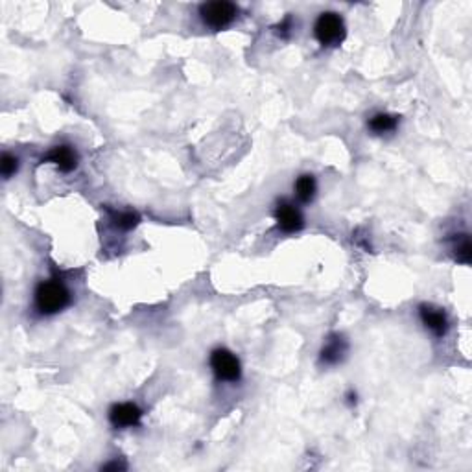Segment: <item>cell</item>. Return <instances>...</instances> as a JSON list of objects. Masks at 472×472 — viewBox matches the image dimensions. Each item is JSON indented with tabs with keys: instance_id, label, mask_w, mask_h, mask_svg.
<instances>
[{
	"instance_id": "5b68a950",
	"label": "cell",
	"mask_w": 472,
	"mask_h": 472,
	"mask_svg": "<svg viewBox=\"0 0 472 472\" xmlns=\"http://www.w3.org/2000/svg\"><path fill=\"white\" fill-rule=\"evenodd\" d=\"M142 412L140 408L133 403H122L115 404L109 410V421L115 428H130V426H137L140 422Z\"/></svg>"
},
{
	"instance_id": "ba28073f",
	"label": "cell",
	"mask_w": 472,
	"mask_h": 472,
	"mask_svg": "<svg viewBox=\"0 0 472 472\" xmlns=\"http://www.w3.org/2000/svg\"><path fill=\"white\" fill-rule=\"evenodd\" d=\"M347 339L339 336V334H332L323 345V349H321V364H327V366L338 364V361H342L343 356L347 354Z\"/></svg>"
},
{
	"instance_id": "7a4b0ae2",
	"label": "cell",
	"mask_w": 472,
	"mask_h": 472,
	"mask_svg": "<svg viewBox=\"0 0 472 472\" xmlns=\"http://www.w3.org/2000/svg\"><path fill=\"white\" fill-rule=\"evenodd\" d=\"M314 33L315 39L323 47H336L345 39V24L338 13L327 11V13H321L320 19L315 21Z\"/></svg>"
},
{
	"instance_id": "2e32d148",
	"label": "cell",
	"mask_w": 472,
	"mask_h": 472,
	"mask_svg": "<svg viewBox=\"0 0 472 472\" xmlns=\"http://www.w3.org/2000/svg\"><path fill=\"white\" fill-rule=\"evenodd\" d=\"M124 468H125L124 463L113 461V463H107V465H103L102 471H124Z\"/></svg>"
},
{
	"instance_id": "277c9868",
	"label": "cell",
	"mask_w": 472,
	"mask_h": 472,
	"mask_svg": "<svg viewBox=\"0 0 472 472\" xmlns=\"http://www.w3.org/2000/svg\"><path fill=\"white\" fill-rule=\"evenodd\" d=\"M210 367H213L214 375L220 380L225 382H236L242 375L240 360L227 349H216L210 354Z\"/></svg>"
},
{
	"instance_id": "4fadbf2b",
	"label": "cell",
	"mask_w": 472,
	"mask_h": 472,
	"mask_svg": "<svg viewBox=\"0 0 472 472\" xmlns=\"http://www.w3.org/2000/svg\"><path fill=\"white\" fill-rule=\"evenodd\" d=\"M17 170H19V159L10 155V153H4V155H2V161H0L2 177H4V179H10Z\"/></svg>"
},
{
	"instance_id": "6da1fadb",
	"label": "cell",
	"mask_w": 472,
	"mask_h": 472,
	"mask_svg": "<svg viewBox=\"0 0 472 472\" xmlns=\"http://www.w3.org/2000/svg\"><path fill=\"white\" fill-rule=\"evenodd\" d=\"M70 293L65 286L57 281L41 283L35 290V306L43 314H57L69 305Z\"/></svg>"
},
{
	"instance_id": "9c48e42d",
	"label": "cell",
	"mask_w": 472,
	"mask_h": 472,
	"mask_svg": "<svg viewBox=\"0 0 472 472\" xmlns=\"http://www.w3.org/2000/svg\"><path fill=\"white\" fill-rule=\"evenodd\" d=\"M419 314H421V320L422 323L426 325V329H430L435 336L443 338L446 330H449V320H446L444 312L437 310L434 306L422 305L421 308H419Z\"/></svg>"
},
{
	"instance_id": "30bf717a",
	"label": "cell",
	"mask_w": 472,
	"mask_h": 472,
	"mask_svg": "<svg viewBox=\"0 0 472 472\" xmlns=\"http://www.w3.org/2000/svg\"><path fill=\"white\" fill-rule=\"evenodd\" d=\"M315 190H318V185H315L314 176L310 174H305L296 181V196L303 203H310L315 196Z\"/></svg>"
},
{
	"instance_id": "8992f818",
	"label": "cell",
	"mask_w": 472,
	"mask_h": 472,
	"mask_svg": "<svg viewBox=\"0 0 472 472\" xmlns=\"http://www.w3.org/2000/svg\"><path fill=\"white\" fill-rule=\"evenodd\" d=\"M275 220H277L281 231L284 232H297L301 231L305 222H303V214L299 208L292 205L290 201H281L275 210Z\"/></svg>"
},
{
	"instance_id": "5bb4252c",
	"label": "cell",
	"mask_w": 472,
	"mask_h": 472,
	"mask_svg": "<svg viewBox=\"0 0 472 472\" xmlns=\"http://www.w3.org/2000/svg\"><path fill=\"white\" fill-rule=\"evenodd\" d=\"M454 251H456V259H458V262H461V264H468V262H471V240H468V236L463 235L461 244H456Z\"/></svg>"
},
{
	"instance_id": "8fae6325",
	"label": "cell",
	"mask_w": 472,
	"mask_h": 472,
	"mask_svg": "<svg viewBox=\"0 0 472 472\" xmlns=\"http://www.w3.org/2000/svg\"><path fill=\"white\" fill-rule=\"evenodd\" d=\"M398 125V116L388 115V113H378L369 120L371 131L375 133H388V131H393Z\"/></svg>"
},
{
	"instance_id": "3957f363",
	"label": "cell",
	"mask_w": 472,
	"mask_h": 472,
	"mask_svg": "<svg viewBox=\"0 0 472 472\" xmlns=\"http://www.w3.org/2000/svg\"><path fill=\"white\" fill-rule=\"evenodd\" d=\"M199 15L207 26L222 30L232 23L238 15V8L232 2H207L199 8Z\"/></svg>"
},
{
	"instance_id": "9a60e30c",
	"label": "cell",
	"mask_w": 472,
	"mask_h": 472,
	"mask_svg": "<svg viewBox=\"0 0 472 472\" xmlns=\"http://www.w3.org/2000/svg\"><path fill=\"white\" fill-rule=\"evenodd\" d=\"M292 26H293V19L290 17V15H288L286 19H284L283 23L277 26V33H279V35H283V38H288V35H290V32H292Z\"/></svg>"
},
{
	"instance_id": "7c38bea8",
	"label": "cell",
	"mask_w": 472,
	"mask_h": 472,
	"mask_svg": "<svg viewBox=\"0 0 472 472\" xmlns=\"http://www.w3.org/2000/svg\"><path fill=\"white\" fill-rule=\"evenodd\" d=\"M111 216L113 223H115L118 229H122V231H131V229H135L140 222L139 214L131 213V210H128V213H111Z\"/></svg>"
},
{
	"instance_id": "52a82bcc",
	"label": "cell",
	"mask_w": 472,
	"mask_h": 472,
	"mask_svg": "<svg viewBox=\"0 0 472 472\" xmlns=\"http://www.w3.org/2000/svg\"><path fill=\"white\" fill-rule=\"evenodd\" d=\"M43 162H52V164H56V167L60 168V172L69 174V172H72L78 167V153H76V150L72 148V146L63 144V146L52 148L50 152L43 157Z\"/></svg>"
}]
</instances>
